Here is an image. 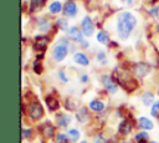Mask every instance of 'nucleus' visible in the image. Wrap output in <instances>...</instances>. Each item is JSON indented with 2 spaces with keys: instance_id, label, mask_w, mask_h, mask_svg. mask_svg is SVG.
Segmentation results:
<instances>
[{
  "instance_id": "nucleus-1",
  "label": "nucleus",
  "mask_w": 159,
  "mask_h": 143,
  "mask_svg": "<svg viewBox=\"0 0 159 143\" xmlns=\"http://www.w3.org/2000/svg\"><path fill=\"white\" fill-rule=\"evenodd\" d=\"M137 25V17L129 11H122L117 16V32L122 40H127Z\"/></svg>"
},
{
  "instance_id": "nucleus-2",
  "label": "nucleus",
  "mask_w": 159,
  "mask_h": 143,
  "mask_svg": "<svg viewBox=\"0 0 159 143\" xmlns=\"http://www.w3.org/2000/svg\"><path fill=\"white\" fill-rule=\"evenodd\" d=\"M67 53H68V42H67V40L62 39V40L53 47V50H52V56H53L55 61L61 62V61L65 60V57L67 56Z\"/></svg>"
},
{
  "instance_id": "nucleus-3",
  "label": "nucleus",
  "mask_w": 159,
  "mask_h": 143,
  "mask_svg": "<svg viewBox=\"0 0 159 143\" xmlns=\"http://www.w3.org/2000/svg\"><path fill=\"white\" fill-rule=\"evenodd\" d=\"M29 114L34 121H37L40 118H42L43 116V108L42 104L39 101H34L32 103H30L29 106Z\"/></svg>"
},
{
  "instance_id": "nucleus-4",
  "label": "nucleus",
  "mask_w": 159,
  "mask_h": 143,
  "mask_svg": "<svg viewBox=\"0 0 159 143\" xmlns=\"http://www.w3.org/2000/svg\"><path fill=\"white\" fill-rule=\"evenodd\" d=\"M101 82H102V85L106 87V90L109 93H116L118 91V85L113 81L112 76H109V75H102L101 76Z\"/></svg>"
},
{
  "instance_id": "nucleus-5",
  "label": "nucleus",
  "mask_w": 159,
  "mask_h": 143,
  "mask_svg": "<svg viewBox=\"0 0 159 143\" xmlns=\"http://www.w3.org/2000/svg\"><path fill=\"white\" fill-rule=\"evenodd\" d=\"M81 26H82V32L83 35L86 36H91L94 31V25H93V21L89 16H84L81 21Z\"/></svg>"
},
{
  "instance_id": "nucleus-6",
  "label": "nucleus",
  "mask_w": 159,
  "mask_h": 143,
  "mask_svg": "<svg viewBox=\"0 0 159 143\" xmlns=\"http://www.w3.org/2000/svg\"><path fill=\"white\" fill-rule=\"evenodd\" d=\"M133 71H134V73H135V76H137L138 78H143V77H145V76L149 73L150 66H149L148 63H145V62H139V63H137V65L134 66Z\"/></svg>"
},
{
  "instance_id": "nucleus-7",
  "label": "nucleus",
  "mask_w": 159,
  "mask_h": 143,
  "mask_svg": "<svg viewBox=\"0 0 159 143\" xmlns=\"http://www.w3.org/2000/svg\"><path fill=\"white\" fill-rule=\"evenodd\" d=\"M67 36H68L70 40L76 41V42H80V44L84 40V39H83V32H82L78 27H76V26H72V27L67 31Z\"/></svg>"
},
{
  "instance_id": "nucleus-8",
  "label": "nucleus",
  "mask_w": 159,
  "mask_h": 143,
  "mask_svg": "<svg viewBox=\"0 0 159 143\" xmlns=\"http://www.w3.org/2000/svg\"><path fill=\"white\" fill-rule=\"evenodd\" d=\"M48 44V36H36L35 37V42H34V48L35 50H41L43 51L46 48Z\"/></svg>"
},
{
  "instance_id": "nucleus-9",
  "label": "nucleus",
  "mask_w": 159,
  "mask_h": 143,
  "mask_svg": "<svg viewBox=\"0 0 159 143\" xmlns=\"http://www.w3.org/2000/svg\"><path fill=\"white\" fill-rule=\"evenodd\" d=\"M63 12H65V15L68 16V17L76 16V15H77V5H76V2L68 1V2L65 5V7H63Z\"/></svg>"
},
{
  "instance_id": "nucleus-10",
  "label": "nucleus",
  "mask_w": 159,
  "mask_h": 143,
  "mask_svg": "<svg viewBox=\"0 0 159 143\" xmlns=\"http://www.w3.org/2000/svg\"><path fill=\"white\" fill-rule=\"evenodd\" d=\"M138 126L142 129H144V131H152L154 128V123L149 118H147L144 116H142V117L138 118Z\"/></svg>"
},
{
  "instance_id": "nucleus-11",
  "label": "nucleus",
  "mask_w": 159,
  "mask_h": 143,
  "mask_svg": "<svg viewBox=\"0 0 159 143\" xmlns=\"http://www.w3.org/2000/svg\"><path fill=\"white\" fill-rule=\"evenodd\" d=\"M73 61L76 62V63H78V65H81V66H87L88 63H89V58L87 57V55L86 53H83V52H75V55H73Z\"/></svg>"
},
{
  "instance_id": "nucleus-12",
  "label": "nucleus",
  "mask_w": 159,
  "mask_h": 143,
  "mask_svg": "<svg viewBox=\"0 0 159 143\" xmlns=\"http://www.w3.org/2000/svg\"><path fill=\"white\" fill-rule=\"evenodd\" d=\"M76 118L80 123H84L89 119V112L86 107H80V109L76 112Z\"/></svg>"
},
{
  "instance_id": "nucleus-13",
  "label": "nucleus",
  "mask_w": 159,
  "mask_h": 143,
  "mask_svg": "<svg viewBox=\"0 0 159 143\" xmlns=\"http://www.w3.org/2000/svg\"><path fill=\"white\" fill-rule=\"evenodd\" d=\"M71 121H72L71 117L67 116V114H65V113H58V114L56 116V123H57L58 127L65 128V127H67V126L71 123Z\"/></svg>"
},
{
  "instance_id": "nucleus-14",
  "label": "nucleus",
  "mask_w": 159,
  "mask_h": 143,
  "mask_svg": "<svg viewBox=\"0 0 159 143\" xmlns=\"http://www.w3.org/2000/svg\"><path fill=\"white\" fill-rule=\"evenodd\" d=\"M41 133L43 134V137L51 138V137H53V134H55V127H53L50 122H46V123H43V124L41 126Z\"/></svg>"
},
{
  "instance_id": "nucleus-15",
  "label": "nucleus",
  "mask_w": 159,
  "mask_h": 143,
  "mask_svg": "<svg viewBox=\"0 0 159 143\" xmlns=\"http://www.w3.org/2000/svg\"><path fill=\"white\" fill-rule=\"evenodd\" d=\"M130 131H132L130 123H129L127 119H123V121L119 123V126H118V132H119L120 134H123V136H127V134H129Z\"/></svg>"
},
{
  "instance_id": "nucleus-16",
  "label": "nucleus",
  "mask_w": 159,
  "mask_h": 143,
  "mask_svg": "<svg viewBox=\"0 0 159 143\" xmlns=\"http://www.w3.org/2000/svg\"><path fill=\"white\" fill-rule=\"evenodd\" d=\"M45 101H46V104H47V107H48L50 111H56V109L60 108V102H58V99H56L55 97L48 96V97H46Z\"/></svg>"
},
{
  "instance_id": "nucleus-17",
  "label": "nucleus",
  "mask_w": 159,
  "mask_h": 143,
  "mask_svg": "<svg viewBox=\"0 0 159 143\" xmlns=\"http://www.w3.org/2000/svg\"><path fill=\"white\" fill-rule=\"evenodd\" d=\"M89 109H92L94 112H102L104 109V103L99 99H92L89 102Z\"/></svg>"
},
{
  "instance_id": "nucleus-18",
  "label": "nucleus",
  "mask_w": 159,
  "mask_h": 143,
  "mask_svg": "<svg viewBox=\"0 0 159 143\" xmlns=\"http://www.w3.org/2000/svg\"><path fill=\"white\" fill-rule=\"evenodd\" d=\"M97 41H98L99 44L108 45V44H109V36H108V32L104 31V30H101V31L97 34Z\"/></svg>"
},
{
  "instance_id": "nucleus-19",
  "label": "nucleus",
  "mask_w": 159,
  "mask_h": 143,
  "mask_svg": "<svg viewBox=\"0 0 159 143\" xmlns=\"http://www.w3.org/2000/svg\"><path fill=\"white\" fill-rule=\"evenodd\" d=\"M142 102L144 106H150L154 103V95L152 92H144L142 95Z\"/></svg>"
},
{
  "instance_id": "nucleus-20",
  "label": "nucleus",
  "mask_w": 159,
  "mask_h": 143,
  "mask_svg": "<svg viewBox=\"0 0 159 143\" xmlns=\"http://www.w3.org/2000/svg\"><path fill=\"white\" fill-rule=\"evenodd\" d=\"M50 12L51 14H58L61 10H62V4L60 1H53L50 4V7H48Z\"/></svg>"
},
{
  "instance_id": "nucleus-21",
  "label": "nucleus",
  "mask_w": 159,
  "mask_h": 143,
  "mask_svg": "<svg viewBox=\"0 0 159 143\" xmlns=\"http://www.w3.org/2000/svg\"><path fill=\"white\" fill-rule=\"evenodd\" d=\"M135 141H137L138 143H147V142L149 141V134H148L145 131L139 132V133L135 134Z\"/></svg>"
},
{
  "instance_id": "nucleus-22",
  "label": "nucleus",
  "mask_w": 159,
  "mask_h": 143,
  "mask_svg": "<svg viewBox=\"0 0 159 143\" xmlns=\"http://www.w3.org/2000/svg\"><path fill=\"white\" fill-rule=\"evenodd\" d=\"M50 27H51V24H50V21L46 17H42L39 21V29H40V31H48Z\"/></svg>"
},
{
  "instance_id": "nucleus-23",
  "label": "nucleus",
  "mask_w": 159,
  "mask_h": 143,
  "mask_svg": "<svg viewBox=\"0 0 159 143\" xmlns=\"http://www.w3.org/2000/svg\"><path fill=\"white\" fill-rule=\"evenodd\" d=\"M67 134H68V137H70V139L72 141V142H76L78 138H80V132L76 129V128H71V129H68L67 131Z\"/></svg>"
},
{
  "instance_id": "nucleus-24",
  "label": "nucleus",
  "mask_w": 159,
  "mask_h": 143,
  "mask_svg": "<svg viewBox=\"0 0 159 143\" xmlns=\"http://www.w3.org/2000/svg\"><path fill=\"white\" fill-rule=\"evenodd\" d=\"M150 114L152 117H155V118H159V101H155L150 108Z\"/></svg>"
},
{
  "instance_id": "nucleus-25",
  "label": "nucleus",
  "mask_w": 159,
  "mask_h": 143,
  "mask_svg": "<svg viewBox=\"0 0 159 143\" xmlns=\"http://www.w3.org/2000/svg\"><path fill=\"white\" fill-rule=\"evenodd\" d=\"M57 26H58L62 31H68V30H67V29H68V22H67V20H66L65 17H61V19L57 20Z\"/></svg>"
},
{
  "instance_id": "nucleus-26",
  "label": "nucleus",
  "mask_w": 159,
  "mask_h": 143,
  "mask_svg": "<svg viewBox=\"0 0 159 143\" xmlns=\"http://www.w3.org/2000/svg\"><path fill=\"white\" fill-rule=\"evenodd\" d=\"M55 142L56 143H68V137L65 133H57Z\"/></svg>"
},
{
  "instance_id": "nucleus-27",
  "label": "nucleus",
  "mask_w": 159,
  "mask_h": 143,
  "mask_svg": "<svg viewBox=\"0 0 159 143\" xmlns=\"http://www.w3.org/2000/svg\"><path fill=\"white\" fill-rule=\"evenodd\" d=\"M45 0H31L30 1V10H36L37 7L42 6Z\"/></svg>"
},
{
  "instance_id": "nucleus-28",
  "label": "nucleus",
  "mask_w": 159,
  "mask_h": 143,
  "mask_svg": "<svg viewBox=\"0 0 159 143\" xmlns=\"http://www.w3.org/2000/svg\"><path fill=\"white\" fill-rule=\"evenodd\" d=\"M34 72L37 73V75H40V73L42 72V63H41L40 60H37V58H36V61L34 62Z\"/></svg>"
},
{
  "instance_id": "nucleus-29",
  "label": "nucleus",
  "mask_w": 159,
  "mask_h": 143,
  "mask_svg": "<svg viewBox=\"0 0 159 143\" xmlns=\"http://www.w3.org/2000/svg\"><path fill=\"white\" fill-rule=\"evenodd\" d=\"M149 14L155 17V19H159V6H154L152 9H149Z\"/></svg>"
},
{
  "instance_id": "nucleus-30",
  "label": "nucleus",
  "mask_w": 159,
  "mask_h": 143,
  "mask_svg": "<svg viewBox=\"0 0 159 143\" xmlns=\"http://www.w3.org/2000/svg\"><path fill=\"white\" fill-rule=\"evenodd\" d=\"M97 60L99 62H102V63H106V52L104 51H99L97 53Z\"/></svg>"
},
{
  "instance_id": "nucleus-31",
  "label": "nucleus",
  "mask_w": 159,
  "mask_h": 143,
  "mask_svg": "<svg viewBox=\"0 0 159 143\" xmlns=\"http://www.w3.org/2000/svg\"><path fill=\"white\" fill-rule=\"evenodd\" d=\"M31 136H32L31 128H24L22 129V137L24 138H31Z\"/></svg>"
},
{
  "instance_id": "nucleus-32",
  "label": "nucleus",
  "mask_w": 159,
  "mask_h": 143,
  "mask_svg": "<svg viewBox=\"0 0 159 143\" xmlns=\"http://www.w3.org/2000/svg\"><path fill=\"white\" fill-rule=\"evenodd\" d=\"M94 143H107V142H106V139L102 134H97L94 137Z\"/></svg>"
},
{
  "instance_id": "nucleus-33",
  "label": "nucleus",
  "mask_w": 159,
  "mask_h": 143,
  "mask_svg": "<svg viewBox=\"0 0 159 143\" xmlns=\"http://www.w3.org/2000/svg\"><path fill=\"white\" fill-rule=\"evenodd\" d=\"M66 108L67 109H70V111H73L75 109V104H73V102L71 101V99H66Z\"/></svg>"
},
{
  "instance_id": "nucleus-34",
  "label": "nucleus",
  "mask_w": 159,
  "mask_h": 143,
  "mask_svg": "<svg viewBox=\"0 0 159 143\" xmlns=\"http://www.w3.org/2000/svg\"><path fill=\"white\" fill-rule=\"evenodd\" d=\"M58 78L62 81V82H67L68 81V78L66 77V75H65V72L61 70V71H58Z\"/></svg>"
},
{
  "instance_id": "nucleus-35",
  "label": "nucleus",
  "mask_w": 159,
  "mask_h": 143,
  "mask_svg": "<svg viewBox=\"0 0 159 143\" xmlns=\"http://www.w3.org/2000/svg\"><path fill=\"white\" fill-rule=\"evenodd\" d=\"M80 80H81V82H83V83H84V82H87V81H88V76H87V75H82V76L80 77Z\"/></svg>"
},
{
  "instance_id": "nucleus-36",
  "label": "nucleus",
  "mask_w": 159,
  "mask_h": 143,
  "mask_svg": "<svg viewBox=\"0 0 159 143\" xmlns=\"http://www.w3.org/2000/svg\"><path fill=\"white\" fill-rule=\"evenodd\" d=\"M81 45H82V47H84V48H87V47H88V42H87L86 40H83V41L81 42Z\"/></svg>"
},
{
  "instance_id": "nucleus-37",
  "label": "nucleus",
  "mask_w": 159,
  "mask_h": 143,
  "mask_svg": "<svg viewBox=\"0 0 159 143\" xmlns=\"http://www.w3.org/2000/svg\"><path fill=\"white\" fill-rule=\"evenodd\" d=\"M80 143H87V141H81Z\"/></svg>"
},
{
  "instance_id": "nucleus-38",
  "label": "nucleus",
  "mask_w": 159,
  "mask_h": 143,
  "mask_svg": "<svg viewBox=\"0 0 159 143\" xmlns=\"http://www.w3.org/2000/svg\"><path fill=\"white\" fill-rule=\"evenodd\" d=\"M149 143H158V142H154V141H150Z\"/></svg>"
},
{
  "instance_id": "nucleus-39",
  "label": "nucleus",
  "mask_w": 159,
  "mask_h": 143,
  "mask_svg": "<svg viewBox=\"0 0 159 143\" xmlns=\"http://www.w3.org/2000/svg\"><path fill=\"white\" fill-rule=\"evenodd\" d=\"M155 1H158V0H152V2H155Z\"/></svg>"
},
{
  "instance_id": "nucleus-40",
  "label": "nucleus",
  "mask_w": 159,
  "mask_h": 143,
  "mask_svg": "<svg viewBox=\"0 0 159 143\" xmlns=\"http://www.w3.org/2000/svg\"><path fill=\"white\" fill-rule=\"evenodd\" d=\"M68 1H72V0H68Z\"/></svg>"
},
{
  "instance_id": "nucleus-41",
  "label": "nucleus",
  "mask_w": 159,
  "mask_h": 143,
  "mask_svg": "<svg viewBox=\"0 0 159 143\" xmlns=\"http://www.w3.org/2000/svg\"><path fill=\"white\" fill-rule=\"evenodd\" d=\"M158 27H159V26H158Z\"/></svg>"
}]
</instances>
